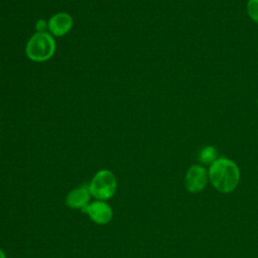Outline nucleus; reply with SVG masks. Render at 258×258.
<instances>
[{
	"label": "nucleus",
	"mask_w": 258,
	"mask_h": 258,
	"mask_svg": "<svg viewBox=\"0 0 258 258\" xmlns=\"http://www.w3.org/2000/svg\"><path fill=\"white\" fill-rule=\"evenodd\" d=\"M55 51L54 38L46 32L34 33L26 43L25 52L29 59L33 61H45L49 59Z\"/></svg>",
	"instance_id": "obj_2"
},
{
	"label": "nucleus",
	"mask_w": 258,
	"mask_h": 258,
	"mask_svg": "<svg viewBox=\"0 0 258 258\" xmlns=\"http://www.w3.org/2000/svg\"><path fill=\"white\" fill-rule=\"evenodd\" d=\"M47 24L48 30L54 36H62L71 30L73 26V18L69 13L58 12L49 18Z\"/></svg>",
	"instance_id": "obj_6"
},
{
	"label": "nucleus",
	"mask_w": 258,
	"mask_h": 258,
	"mask_svg": "<svg viewBox=\"0 0 258 258\" xmlns=\"http://www.w3.org/2000/svg\"><path fill=\"white\" fill-rule=\"evenodd\" d=\"M89 189L91 195L97 200H109L116 192L117 179L112 171L101 169L92 178L89 184Z\"/></svg>",
	"instance_id": "obj_3"
},
{
	"label": "nucleus",
	"mask_w": 258,
	"mask_h": 258,
	"mask_svg": "<svg viewBox=\"0 0 258 258\" xmlns=\"http://www.w3.org/2000/svg\"><path fill=\"white\" fill-rule=\"evenodd\" d=\"M246 11L251 20L258 23V0H248L246 4Z\"/></svg>",
	"instance_id": "obj_9"
},
{
	"label": "nucleus",
	"mask_w": 258,
	"mask_h": 258,
	"mask_svg": "<svg viewBox=\"0 0 258 258\" xmlns=\"http://www.w3.org/2000/svg\"><path fill=\"white\" fill-rule=\"evenodd\" d=\"M35 26H36L37 32H45V28H48V24L44 20H42V19H39L36 22Z\"/></svg>",
	"instance_id": "obj_10"
},
{
	"label": "nucleus",
	"mask_w": 258,
	"mask_h": 258,
	"mask_svg": "<svg viewBox=\"0 0 258 258\" xmlns=\"http://www.w3.org/2000/svg\"><path fill=\"white\" fill-rule=\"evenodd\" d=\"M91 192L89 189V185L85 186L82 185L80 187H77L73 190H71L66 199V204L71 209H80L83 210L85 207H87L90 203L91 199Z\"/></svg>",
	"instance_id": "obj_7"
},
{
	"label": "nucleus",
	"mask_w": 258,
	"mask_h": 258,
	"mask_svg": "<svg viewBox=\"0 0 258 258\" xmlns=\"http://www.w3.org/2000/svg\"><path fill=\"white\" fill-rule=\"evenodd\" d=\"M82 212L86 213L93 222L99 225L108 224L113 216L111 207L106 202L100 200L90 203L82 210Z\"/></svg>",
	"instance_id": "obj_5"
},
{
	"label": "nucleus",
	"mask_w": 258,
	"mask_h": 258,
	"mask_svg": "<svg viewBox=\"0 0 258 258\" xmlns=\"http://www.w3.org/2000/svg\"><path fill=\"white\" fill-rule=\"evenodd\" d=\"M209 181L208 170L202 164H192L186 170L184 176V185L191 194L202 191Z\"/></svg>",
	"instance_id": "obj_4"
},
{
	"label": "nucleus",
	"mask_w": 258,
	"mask_h": 258,
	"mask_svg": "<svg viewBox=\"0 0 258 258\" xmlns=\"http://www.w3.org/2000/svg\"><path fill=\"white\" fill-rule=\"evenodd\" d=\"M209 180L215 189L222 194L233 191L240 181V169L228 157H219L208 169Z\"/></svg>",
	"instance_id": "obj_1"
},
{
	"label": "nucleus",
	"mask_w": 258,
	"mask_h": 258,
	"mask_svg": "<svg viewBox=\"0 0 258 258\" xmlns=\"http://www.w3.org/2000/svg\"><path fill=\"white\" fill-rule=\"evenodd\" d=\"M0 258H6V255H5V253L0 249Z\"/></svg>",
	"instance_id": "obj_11"
},
{
	"label": "nucleus",
	"mask_w": 258,
	"mask_h": 258,
	"mask_svg": "<svg viewBox=\"0 0 258 258\" xmlns=\"http://www.w3.org/2000/svg\"><path fill=\"white\" fill-rule=\"evenodd\" d=\"M219 158L218 150L213 145H207L204 146L198 154V159L202 164L211 165L213 164L217 159Z\"/></svg>",
	"instance_id": "obj_8"
}]
</instances>
